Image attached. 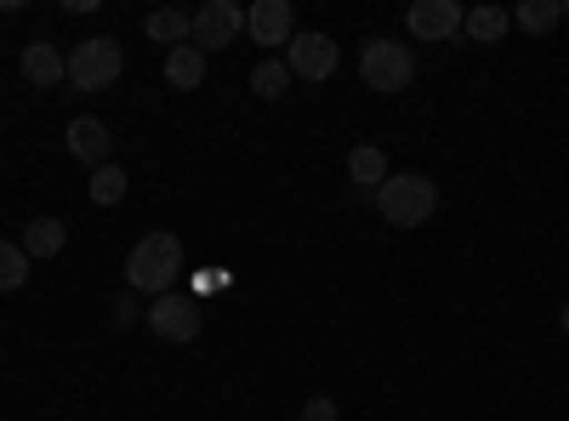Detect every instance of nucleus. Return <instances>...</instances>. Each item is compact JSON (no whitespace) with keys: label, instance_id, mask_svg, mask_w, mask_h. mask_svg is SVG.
I'll list each match as a JSON object with an SVG mask.
<instances>
[{"label":"nucleus","instance_id":"obj_5","mask_svg":"<svg viewBox=\"0 0 569 421\" xmlns=\"http://www.w3.org/2000/svg\"><path fill=\"white\" fill-rule=\"evenodd\" d=\"M149 331H154L160 342H194V337L206 331V313H200V302H194V297L166 291V297H154V302H149Z\"/></svg>","mask_w":569,"mask_h":421},{"label":"nucleus","instance_id":"obj_13","mask_svg":"<svg viewBox=\"0 0 569 421\" xmlns=\"http://www.w3.org/2000/svg\"><path fill=\"white\" fill-rule=\"evenodd\" d=\"M348 177L359 182L365 194H376V189H382V182H388L393 171H388V154L376 149V143H359V149L348 154Z\"/></svg>","mask_w":569,"mask_h":421},{"label":"nucleus","instance_id":"obj_6","mask_svg":"<svg viewBox=\"0 0 569 421\" xmlns=\"http://www.w3.org/2000/svg\"><path fill=\"white\" fill-rule=\"evenodd\" d=\"M342 63L337 40L330 34H291V46H284V69H291V80H330Z\"/></svg>","mask_w":569,"mask_h":421},{"label":"nucleus","instance_id":"obj_2","mask_svg":"<svg viewBox=\"0 0 569 421\" xmlns=\"http://www.w3.org/2000/svg\"><path fill=\"white\" fill-rule=\"evenodd\" d=\"M376 211H382L388 228H421L427 217L439 211V182L421 177V171H405V177H388L376 189Z\"/></svg>","mask_w":569,"mask_h":421},{"label":"nucleus","instance_id":"obj_15","mask_svg":"<svg viewBox=\"0 0 569 421\" xmlns=\"http://www.w3.org/2000/svg\"><path fill=\"white\" fill-rule=\"evenodd\" d=\"M507 29H512V18H507L501 7H472V12L461 18V34H467V40H479V46L507 40Z\"/></svg>","mask_w":569,"mask_h":421},{"label":"nucleus","instance_id":"obj_17","mask_svg":"<svg viewBox=\"0 0 569 421\" xmlns=\"http://www.w3.org/2000/svg\"><path fill=\"white\" fill-rule=\"evenodd\" d=\"M512 23L530 29V34H547L552 23H563V0H518V7H512Z\"/></svg>","mask_w":569,"mask_h":421},{"label":"nucleus","instance_id":"obj_22","mask_svg":"<svg viewBox=\"0 0 569 421\" xmlns=\"http://www.w3.org/2000/svg\"><path fill=\"white\" fill-rule=\"evenodd\" d=\"M302 421H337V404H330V399L319 393V399H308V404H302Z\"/></svg>","mask_w":569,"mask_h":421},{"label":"nucleus","instance_id":"obj_9","mask_svg":"<svg viewBox=\"0 0 569 421\" xmlns=\"http://www.w3.org/2000/svg\"><path fill=\"white\" fill-rule=\"evenodd\" d=\"M246 34H251L257 46H291V34H297L291 0H257V7L246 12Z\"/></svg>","mask_w":569,"mask_h":421},{"label":"nucleus","instance_id":"obj_21","mask_svg":"<svg viewBox=\"0 0 569 421\" xmlns=\"http://www.w3.org/2000/svg\"><path fill=\"white\" fill-rule=\"evenodd\" d=\"M206 291H228V268H206V273H194V302H200Z\"/></svg>","mask_w":569,"mask_h":421},{"label":"nucleus","instance_id":"obj_23","mask_svg":"<svg viewBox=\"0 0 569 421\" xmlns=\"http://www.w3.org/2000/svg\"><path fill=\"white\" fill-rule=\"evenodd\" d=\"M114 324H137V291H120L114 297Z\"/></svg>","mask_w":569,"mask_h":421},{"label":"nucleus","instance_id":"obj_1","mask_svg":"<svg viewBox=\"0 0 569 421\" xmlns=\"http://www.w3.org/2000/svg\"><path fill=\"white\" fill-rule=\"evenodd\" d=\"M177 279H182V240L177 233H142L126 257V291L166 297V291H177Z\"/></svg>","mask_w":569,"mask_h":421},{"label":"nucleus","instance_id":"obj_3","mask_svg":"<svg viewBox=\"0 0 569 421\" xmlns=\"http://www.w3.org/2000/svg\"><path fill=\"white\" fill-rule=\"evenodd\" d=\"M359 80L376 91V98H393V91H405V86L416 80L410 46H405V40H388V34L365 40V52H359Z\"/></svg>","mask_w":569,"mask_h":421},{"label":"nucleus","instance_id":"obj_18","mask_svg":"<svg viewBox=\"0 0 569 421\" xmlns=\"http://www.w3.org/2000/svg\"><path fill=\"white\" fill-rule=\"evenodd\" d=\"M29 285V251L0 240V291H23Z\"/></svg>","mask_w":569,"mask_h":421},{"label":"nucleus","instance_id":"obj_25","mask_svg":"<svg viewBox=\"0 0 569 421\" xmlns=\"http://www.w3.org/2000/svg\"><path fill=\"white\" fill-rule=\"evenodd\" d=\"M563 23H569V0H563Z\"/></svg>","mask_w":569,"mask_h":421},{"label":"nucleus","instance_id":"obj_16","mask_svg":"<svg viewBox=\"0 0 569 421\" xmlns=\"http://www.w3.org/2000/svg\"><path fill=\"white\" fill-rule=\"evenodd\" d=\"M142 29H149V40H166V46H182V40H194V18L177 12V7H160L142 18Z\"/></svg>","mask_w":569,"mask_h":421},{"label":"nucleus","instance_id":"obj_10","mask_svg":"<svg viewBox=\"0 0 569 421\" xmlns=\"http://www.w3.org/2000/svg\"><path fill=\"white\" fill-rule=\"evenodd\" d=\"M69 154H74L80 166H91V171H103V166H109V154H114L109 126H103V120H91V114L69 120Z\"/></svg>","mask_w":569,"mask_h":421},{"label":"nucleus","instance_id":"obj_19","mask_svg":"<svg viewBox=\"0 0 569 421\" xmlns=\"http://www.w3.org/2000/svg\"><path fill=\"white\" fill-rule=\"evenodd\" d=\"M126 182H131V177H126L114 160H109L103 171H91V206H120V200H126Z\"/></svg>","mask_w":569,"mask_h":421},{"label":"nucleus","instance_id":"obj_14","mask_svg":"<svg viewBox=\"0 0 569 421\" xmlns=\"http://www.w3.org/2000/svg\"><path fill=\"white\" fill-rule=\"evenodd\" d=\"M69 245V228L58 222V217H34L29 228H23V251H29V262L34 257H58Z\"/></svg>","mask_w":569,"mask_h":421},{"label":"nucleus","instance_id":"obj_12","mask_svg":"<svg viewBox=\"0 0 569 421\" xmlns=\"http://www.w3.org/2000/svg\"><path fill=\"white\" fill-rule=\"evenodd\" d=\"M206 80V52L194 40H182V46H171L166 52V86H177V91H194Z\"/></svg>","mask_w":569,"mask_h":421},{"label":"nucleus","instance_id":"obj_8","mask_svg":"<svg viewBox=\"0 0 569 421\" xmlns=\"http://www.w3.org/2000/svg\"><path fill=\"white\" fill-rule=\"evenodd\" d=\"M461 18H467L461 0H416V7L405 12L416 40H450V34H461Z\"/></svg>","mask_w":569,"mask_h":421},{"label":"nucleus","instance_id":"obj_7","mask_svg":"<svg viewBox=\"0 0 569 421\" xmlns=\"http://www.w3.org/2000/svg\"><path fill=\"white\" fill-rule=\"evenodd\" d=\"M240 29H246V12L233 7V0H206V7L194 12V46H200L206 58L240 40Z\"/></svg>","mask_w":569,"mask_h":421},{"label":"nucleus","instance_id":"obj_20","mask_svg":"<svg viewBox=\"0 0 569 421\" xmlns=\"http://www.w3.org/2000/svg\"><path fill=\"white\" fill-rule=\"evenodd\" d=\"M284 86H291V69H284L279 58H268V63H257L251 69V91H257V98H284Z\"/></svg>","mask_w":569,"mask_h":421},{"label":"nucleus","instance_id":"obj_24","mask_svg":"<svg viewBox=\"0 0 569 421\" xmlns=\"http://www.w3.org/2000/svg\"><path fill=\"white\" fill-rule=\"evenodd\" d=\"M558 331H563V337H569V308H563V313H558Z\"/></svg>","mask_w":569,"mask_h":421},{"label":"nucleus","instance_id":"obj_11","mask_svg":"<svg viewBox=\"0 0 569 421\" xmlns=\"http://www.w3.org/2000/svg\"><path fill=\"white\" fill-rule=\"evenodd\" d=\"M18 69H23V80H29V86H40V91H58V86L69 80V58L58 52L52 40H29Z\"/></svg>","mask_w":569,"mask_h":421},{"label":"nucleus","instance_id":"obj_4","mask_svg":"<svg viewBox=\"0 0 569 421\" xmlns=\"http://www.w3.org/2000/svg\"><path fill=\"white\" fill-rule=\"evenodd\" d=\"M126 69V46L114 34H91L69 52V86L74 91H109Z\"/></svg>","mask_w":569,"mask_h":421}]
</instances>
